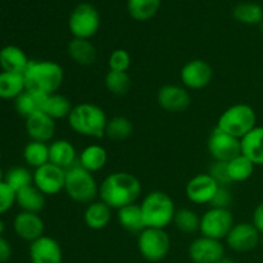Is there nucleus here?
<instances>
[{
    "instance_id": "1",
    "label": "nucleus",
    "mask_w": 263,
    "mask_h": 263,
    "mask_svg": "<svg viewBox=\"0 0 263 263\" xmlns=\"http://www.w3.org/2000/svg\"><path fill=\"white\" fill-rule=\"evenodd\" d=\"M141 190V182L135 175L122 171L113 172L99 185V197L112 210H120L136 203Z\"/></svg>"
},
{
    "instance_id": "2",
    "label": "nucleus",
    "mask_w": 263,
    "mask_h": 263,
    "mask_svg": "<svg viewBox=\"0 0 263 263\" xmlns=\"http://www.w3.org/2000/svg\"><path fill=\"white\" fill-rule=\"evenodd\" d=\"M26 89L43 94L58 92L64 81V71L54 61H31L23 73Z\"/></svg>"
},
{
    "instance_id": "3",
    "label": "nucleus",
    "mask_w": 263,
    "mask_h": 263,
    "mask_svg": "<svg viewBox=\"0 0 263 263\" xmlns=\"http://www.w3.org/2000/svg\"><path fill=\"white\" fill-rule=\"evenodd\" d=\"M67 120L69 127L79 135L94 139L105 136L108 118L99 105L92 103H81L73 105Z\"/></svg>"
},
{
    "instance_id": "4",
    "label": "nucleus",
    "mask_w": 263,
    "mask_h": 263,
    "mask_svg": "<svg viewBox=\"0 0 263 263\" xmlns=\"http://www.w3.org/2000/svg\"><path fill=\"white\" fill-rule=\"evenodd\" d=\"M146 228L166 229L174 221L176 207L167 193L154 190L144 197L140 204Z\"/></svg>"
},
{
    "instance_id": "5",
    "label": "nucleus",
    "mask_w": 263,
    "mask_h": 263,
    "mask_svg": "<svg viewBox=\"0 0 263 263\" xmlns=\"http://www.w3.org/2000/svg\"><path fill=\"white\" fill-rule=\"evenodd\" d=\"M64 192L73 202L89 204L99 195V185L91 172L82 168L77 162L66 170Z\"/></svg>"
},
{
    "instance_id": "6",
    "label": "nucleus",
    "mask_w": 263,
    "mask_h": 263,
    "mask_svg": "<svg viewBox=\"0 0 263 263\" xmlns=\"http://www.w3.org/2000/svg\"><path fill=\"white\" fill-rule=\"evenodd\" d=\"M257 126V113L251 105L238 103L223 110L216 127L238 139H243Z\"/></svg>"
},
{
    "instance_id": "7",
    "label": "nucleus",
    "mask_w": 263,
    "mask_h": 263,
    "mask_svg": "<svg viewBox=\"0 0 263 263\" xmlns=\"http://www.w3.org/2000/svg\"><path fill=\"white\" fill-rule=\"evenodd\" d=\"M138 249L149 262L163 261L171 249V239L164 229L145 228L138 234Z\"/></svg>"
},
{
    "instance_id": "8",
    "label": "nucleus",
    "mask_w": 263,
    "mask_h": 263,
    "mask_svg": "<svg viewBox=\"0 0 263 263\" xmlns=\"http://www.w3.org/2000/svg\"><path fill=\"white\" fill-rule=\"evenodd\" d=\"M100 27V14L94 5L81 3L69 14L68 28L76 39H90L97 35Z\"/></svg>"
},
{
    "instance_id": "9",
    "label": "nucleus",
    "mask_w": 263,
    "mask_h": 263,
    "mask_svg": "<svg viewBox=\"0 0 263 263\" xmlns=\"http://www.w3.org/2000/svg\"><path fill=\"white\" fill-rule=\"evenodd\" d=\"M235 225L234 215L230 208H212L211 207L200 217L199 231L203 236L222 240Z\"/></svg>"
},
{
    "instance_id": "10",
    "label": "nucleus",
    "mask_w": 263,
    "mask_h": 263,
    "mask_svg": "<svg viewBox=\"0 0 263 263\" xmlns=\"http://www.w3.org/2000/svg\"><path fill=\"white\" fill-rule=\"evenodd\" d=\"M208 152L213 161L229 162L236 156L241 154V143L240 139L225 133L216 127L211 133L207 143Z\"/></svg>"
},
{
    "instance_id": "11",
    "label": "nucleus",
    "mask_w": 263,
    "mask_h": 263,
    "mask_svg": "<svg viewBox=\"0 0 263 263\" xmlns=\"http://www.w3.org/2000/svg\"><path fill=\"white\" fill-rule=\"evenodd\" d=\"M261 236V233L252 222H239L233 226L225 240L231 251L236 253H248L259 246Z\"/></svg>"
},
{
    "instance_id": "12",
    "label": "nucleus",
    "mask_w": 263,
    "mask_h": 263,
    "mask_svg": "<svg viewBox=\"0 0 263 263\" xmlns=\"http://www.w3.org/2000/svg\"><path fill=\"white\" fill-rule=\"evenodd\" d=\"M182 86L187 90H202L207 87L213 80V68L203 59H193L180 71Z\"/></svg>"
},
{
    "instance_id": "13",
    "label": "nucleus",
    "mask_w": 263,
    "mask_h": 263,
    "mask_svg": "<svg viewBox=\"0 0 263 263\" xmlns=\"http://www.w3.org/2000/svg\"><path fill=\"white\" fill-rule=\"evenodd\" d=\"M66 170L53 163H46L33 172V185L45 195H57L64 190Z\"/></svg>"
},
{
    "instance_id": "14",
    "label": "nucleus",
    "mask_w": 263,
    "mask_h": 263,
    "mask_svg": "<svg viewBox=\"0 0 263 263\" xmlns=\"http://www.w3.org/2000/svg\"><path fill=\"white\" fill-rule=\"evenodd\" d=\"M187 253L194 263H217L225 257V247L221 240L202 235L190 243Z\"/></svg>"
},
{
    "instance_id": "15",
    "label": "nucleus",
    "mask_w": 263,
    "mask_h": 263,
    "mask_svg": "<svg viewBox=\"0 0 263 263\" xmlns=\"http://www.w3.org/2000/svg\"><path fill=\"white\" fill-rule=\"evenodd\" d=\"M157 102L159 107L168 113H181L189 108L192 97L186 87L180 85H164L158 90Z\"/></svg>"
},
{
    "instance_id": "16",
    "label": "nucleus",
    "mask_w": 263,
    "mask_h": 263,
    "mask_svg": "<svg viewBox=\"0 0 263 263\" xmlns=\"http://www.w3.org/2000/svg\"><path fill=\"white\" fill-rule=\"evenodd\" d=\"M220 185L210 174H199L187 181L185 186L187 199L194 204H210Z\"/></svg>"
},
{
    "instance_id": "17",
    "label": "nucleus",
    "mask_w": 263,
    "mask_h": 263,
    "mask_svg": "<svg viewBox=\"0 0 263 263\" xmlns=\"http://www.w3.org/2000/svg\"><path fill=\"white\" fill-rule=\"evenodd\" d=\"M31 263H63V251L58 241L50 236H41L30 246Z\"/></svg>"
},
{
    "instance_id": "18",
    "label": "nucleus",
    "mask_w": 263,
    "mask_h": 263,
    "mask_svg": "<svg viewBox=\"0 0 263 263\" xmlns=\"http://www.w3.org/2000/svg\"><path fill=\"white\" fill-rule=\"evenodd\" d=\"M13 229H14L18 238L32 243V241L44 236L45 225H44L43 218L39 216V213L23 212L22 211L14 217Z\"/></svg>"
},
{
    "instance_id": "19",
    "label": "nucleus",
    "mask_w": 263,
    "mask_h": 263,
    "mask_svg": "<svg viewBox=\"0 0 263 263\" xmlns=\"http://www.w3.org/2000/svg\"><path fill=\"white\" fill-rule=\"evenodd\" d=\"M26 131L31 140L48 143L55 134V121L43 110H39L26 118Z\"/></svg>"
},
{
    "instance_id": "20",
    "label": "nucleus",
    "mask_w": 263,
    "mask_h": 263,
    "mask_svg": "<svg viewBox=\"0 0 263 263\" xmlns=\"http://www.w3.org/2000/svg\"><path fill=\"white\" fill-rule=\"evenodd\" d=\"M49 162L61 168L67 170L79 162V157L71 141L59 139L54 140L49 145Z\"/></svg>"
},
{
    "instance_id": "21",
    "label": "nucleus",
    "mask_w": 263,
    "mask_h": 263,
    "mask_svg": "<svg viewBox=\"0 0 263 263\" xmlns=\"http://www.w3.org/2000/svg\"><path fill=\"white\" fill-rule=\"evenodd\" d=\"M25 51L15 45H8L0 50V67L5 72L23 74L30 64Z\"/></svg>"
},
{
    "instance_id": "22",
    "label": "nucleus",
    "mask_w": 263,
    "mask_h": 263,
    "mask_svg": "<svg viewBox=\"0 0 263 263\" xmlns=\"http://www.w3.org/2000/svg\"><path fill=\"white\" fill-rule=\"evenodd\" d=\"M112 220V208L102 200L89 203L84 212L85 225L91 230H103Z\"/></svg>"
},
{
    "instance_id": "23",
    "label": "nucleus",
    "mask_w": 263,
    "mask_h": 263,
    "mask_svg": "<svg viewBox=\"0 0 263 263\" xmlns=\"http://www.w3.org/2000/svg\"><path fill=\"white\" fill-rule=\"evenodd\" d=\"M67 53L69 58L79 66H91L95 63L98 57L97 48L87 39H72L67 46Z\"/></svg>"
},
{
    "instance_id": "24",
    "label": "nucleus",
    "mask_w": 263,
    "mask_h": 263,
    "mask_svg": "<svg viewBox=\"0 0 263 263\" xmlns=\"http://www.w3.org/2000/svg\"><path fill=\"white\" fill-rule=\"evenodd\" d=\"M241 143V154L248 157L256 166H263V126H256L247 134Z\"/></svg>"
},
{
    "instance_id": "25",
    "label": "nucleus",
    "mask_w": 263,
    "mask_h": 263,
    "mask_svg": "<svg viewBox=\"0 0 263 263\" xmlns=\"http://www.w3.org/2000/svg\"><path fill=\"white\" fill-rule=\"evenodd\" d=\"M108 162V153L104 146L99 144H91L82 149L79 156V164L86 171L94 172L100 171L105 167Z\"/></svg>"
},
{
    "instance_id": "26",
    "label": "nucleus",
    "mask_w": 263,
    "mask_h": 263,
    "mask_svg": "<svg viewBox=\"0 0 263 263\" xmlns=\"http://www.w3.org/2000/svg\"><path fill=\"white\" fill-rule=\"evenodd\" d=\"M45 197L46 195L32 184L15 193V203L23 212L39 213L45 207Z\"/></svg>"
},
{
    "instance_id": "27",
    "label": "nucleus",
    "mask_w": 263,
    "mask_h": 263,
    "mask_svg": "<svg viewBox=\"0 0 263 263\" xmlns=\"http://www.w3.org/2000/svg\"><path fill=\"white\" fill-rule=\"evenodd\" d=\"M117 220L121 228H123L128 233L140 234L146 228L140 204H136V203L117 210Z\"/></svg>"
},
{
    "instance_id": "28",
    "label": "nucleus",
    "mask_w": 263,
    "mask_h": 263,
    "mask_svg": "<svg viewBox=\"0 0 263 263\" xmlns=\"http://www.w3.org/2000/svg\"><path fill=\"white\" fill-rule=\"evenodd\" d=\"M72 108H73V105L68 98L59 94V92H54V94L46 95L41 110L55 121L62 120V118H68Z\"/></svg>"
},
{
    "instance_id": "29",
    "label": "nucleus",
    "mask_w": 263,
    "mask_h": 263,
    "mask_svg": "<svg viewBox=\"0 0 263 263\" xmlns=\"http://www.w3.org/2000/svg\"><path fill=\"white\" fill-rule=\"evenodd\" d=\"M45 97L46 94H43V92L26 89L20 97L14 99L15 109L22 117H30L33 113L41 110Z\"/></svg>"
},
{
    "instance_id": "30",
    "label": "nucleus",
    "mask_w": 263,
    "mask_h": 263,
    "mask_svg": "<svg viewBox=\"0 0 263 263\" xmlns=\"http://www.w3.org/2000/svg\"><path fill=\"white\" fill-rule=\"evenodd\" d=\"M26 90L25 77L21 73L0 72V98L15 99Z\"/></svg>"
},
{
    "instance_id": "31",
    "label": "nucleus",
    "mask_w": 263,
    "mask_h": 263,
    "mask_svg": "<svg viewBox=\"0 0 263 263\" xmlns=\"http://www.w3.org/2000/svg\"><path fill=\"white\" fill-rule=\"evenodd\" d=\"M254 168L256 164L244 154H239L228 162V172L231 182L247 181L253 176Z\"/></svg>"
},
{
    "instance_id": "32",
    "label": "nucleus",
    "mask_w": 263,
    "mask_h": 263,
    "mask_svg": "<svg viewBox=\"0 0 263 263\" xmlns=\"http://www.w3.org/2000/svg\"><path fill=\"white\" fill-rule=\"evenodd\" d=\"M162 0H127V12L135 21L145 22L158 13Z\"/></svg>"
},
{
    "instance_id": "33",
    "label": "nucleus",
    "mask_w": 263,
    "mask_h": 263,
    "mask_svg": "<svg viewBox=\"0 0 263 263\" xmlns=\"http://www.w3.org/2000/svg\"><path fill=\"white\" fill-rule=\"evenodd\" d=\"M233 17L244 25H261L263 22V8L257 3H239L233 9Z\"/></svg>"
},
{
    "instance_id": "34",
    "label": "nucleus",
    "mask_w": 263,
    "mask_h": 263,
    "mask_svg": "<svg viewBox=\"0 0 263 263\" xmlns=\"http://www.w3.org/2000/svg\"><path fill=\"white\" fill-rule=\"evenodd\" d=\"M133 122L125 116H115L109 118L105 126V136L110 140L122 141L133 135Z\"/></svg>"
},
{
    "instance_id": "35",
    "label": "nucleus",
    "mask_w": 263,
    "mask_h": 263,
    "mask_svg": "<svg viewBox=\"0 0 263 263\" xmlns=\"http://www.w3.org/2000/svg\"><path fill=\"white\" fill-rule=\"evenodd\" d=\"M23 158L28 166L35 170L49 163V145L41 141L31 140L23 149Z\"/></svg>"
},
{
    "instance_id": "36",
    "label": "nucleus",
    "mask_w": 263,
    "mask_h": 263,
    "mask_svg": "<svg viewBox=\"0 0 263 263\" xmlns=\"http://www.w3.org/2000/svg\"><path fill=\"white\" fill-rule=\"evenodd\" d=\"M105 89L113 95L122 97L130 91L133 86V81L127 72H117V71H108L104 79Z\"/></svg>"
},
{
    "instance_id": "37",
    "label": "nucleus",
    "mask_w": 263,
    "mask_h": 263,
    "mask_svg": "<svg viewBox=\"0 0 263 263\" xmlns=\"http://www.w3.org/2000/svg\"><path fill=\"white\" fill-rule=\"evenodd\" d=\"M172 223L181 233L193 234L199 230L200 217L195 211L190 208H180V210H176Z\"/></svg>"
},
{
    "instance_id": "38",
    "label": "nucleus",
    "mask_w": 263,
    "mask_h": 263,
    "mask_svg": "<svg viewBox=\"0 0 263 263\" xmlns=\"http://www.w3.org/2000/svg\"><path fill=\"white\" fill-rule=\"evenodd\" d=\"M4 181L17 193L18 190L33 184V174L25 167H13L5 174Z\"/></svg>"
},
{
    "instance_id": "39",
    "label": "nucleus",
    "mask_w": 263,
    "mask_h": 263,
    "mask_svg": "<svg viewBox=\"0 0 263 263\" xmlns=\"http://www.w3.org/2000/svg\"><path fill=\"white\" fill-rule=\"evenodd\" d=\"M131 55L125 49H116L110 53L108 58V67L109 71L127 72L131 67Z\"/></svg>"
},
{
    "instance_id": "40",
    "label": "nucleus",
    "mask_w": 263,
    "mask_h": 263,
    "mask_svg": "<svg viewBox=\"0 0 263 263\" xmlns=\"http://www.w3.org/2000/svg\"><path fill=\"white\" fill-rule=\"evenodd\" d=\"M207 174H210L212 176V179H215V181L218 185L229 186V184H231L228 172V162L213 161V163L210 166V170H208Z\"/></svg>"
},
{
    "instance_id": "41",
    "label": "nucleus",
    "mask_w": 263,
    "mask_h": 263,
    "mask_svg": "<svg viewBox=\"0 0 263 263\" xmlns=\"http://www.w3.org/2000/svg\"><path fill=\"white\" fill-rule=\"evenodd\" d=\"M15 203V192L5 181L0 182V216L13 207Z\"/></svg>"
},
{
    "instance_id": "42",
    "label": "nucleus",
    "mask_w": 263,
    "mask_h": 263,
    "mask_svg": "<svg viewBox=\"0 0 263 263\" xmlns=\"http://www.w3.org/2000/svg\"><path fill=\"white\" fill-rule=\"evenodd\" d=\"M231 202H233V194H231L229 186L220 185L210 205L212 208H230Z\"/></svg>"
},
{
    "instance_id": "43",
    "label": "nucleus",
    "mask_w": 263,
    "mask_h": 263,
    "mask_svg": "<svg viewBox=\"0 0 263 263\" xmlns=\"http://www.w3.org/2000/svg\"><path fill=\"white\" fill-rule=\"evenodd\" d=\"M10 257H12V246L4 236H0V263L9 261Z\"/></svg>"
},
{
    "instance_id": "44",
    "label": "nucleus",
    "mask_w": 263,
    "mask_h": 263,
    "mask_svg": "<svg viewBox=\"0 0 263 263\" xmlns=\"http://www.w3.org/2000/svg\"><path fill=\"white\" fill-rule=\"evenodd\" d=\"M252 223L256 226V229L261 233V235H263V202L259 203V204L254 208Z\"/></svg>"
},
{
    "instance_id": "45",
    "label": "nucleus",
    "mask_w": 263,
    "mask_h": 263,
    "mask_svg": "<svg viewBox=\"0 0 263 263\" xmlns=\"http://www.w3.org/2000/svg\"><path fill=\"white\" fill-rule=\"evenodd\" d=\"M217 263H236L235 261H234L233 258H230V257H222V258L220 259Z\"/></svg>"
},
{
    "instance_id": "46",
    "label": "nucleus",
    "mask_w": 263,
    "mask_h": 263,
    "mask_svg": "<svg viewBox=\"0 0 263 263\" xmlns=\"http://www.w3.org/2000/svg\"><path fill=\"white\" fill-rule=\"evenodd\" d=\"M4 231H5V225H4V222H3V221L0 220V236H2L3 234H4Z\"/></svg>"
},
{
    "instance_id": "47",
    "label": "nucleus",
    "mask_w": 263,
    "mask_h": 263,
    "mask_svg": "<svg viewBox=\"0 0 263 263\" xmlns=\"http://www.w3.org/2000/svg\"><path fill=\"white\" fill-rule=\"evenodd\" d=\"M4 177H5V175L3 174V170H2V167H0V182L4 181Z\"/></svg>"
},
{
    "instance_id": "48",
    "label": "nucleus",
    "mask_w": 263,
    "mask_h": 263,
    "mask_svg": "<svg viewBox=\"0 0 263 263\" xmlns=\"http://www.w3.org/2000/svg\"><path fill=\"white\" fill-rule=\"evenodd\" d=\"M0 157H2V156H0Z\"/></svg>"
}]
</instances>
